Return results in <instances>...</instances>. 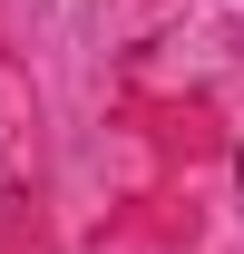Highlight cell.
Wrapping results in <instances>:
<instances>
[{
    "mask_svg": "<svg viewBox=\"0 0 244 254\" xmlns=\"http://www.w3.org/2000/svg\"><path fill=\"white\" fill-rule=\"evenodd\" d=\"M235 176H244V157H235Z\"/></svg>",
    "mask_w": 244,
    "mask_h": 254,
    "instance_id": "6da1fadb",
    "label": "cell"
}]
</instances>
